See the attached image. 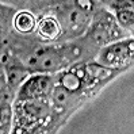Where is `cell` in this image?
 Returning a JSON list of instances; mask_svg holds the SVG:
<instances>
[{
	"instance_id": "1",
	"label": "cell",
	"mask_w": 134,
	"mask_h": 134,
	"mask_svg": "<svg viewBox=\"0 0 134 134\" xmlns=\"http://www.w3.org/2000/svg\"><path fill=\"white\" fill-rule=\"evenodd\" d=\"M42 12H49L60 20L62 26V37L60 42L73 41L83 37L91 25L93 15L92 11L83 8L75 0H65L50 8H46Z\"/></svg>"
},
{
	"instance_id": "2",
	"label": "cell",
	"mask_w": 134,
	"mask_h": 134,
	"mask_svg": "<svg viewBox=\"0 0 134 134\" xmlns=\"http://www.w3.org/2000/svg\"><path fill=\"white\" fill-rule=\"evenodd\" d=\"M84 35L100 49L108 43L119 41V39L126 38L131 34L121 27L113 11L99 4L96 11L92 15L91 25Z\"/></svg>"
},
{
	"instance_id": "3",
	"label": "cell",
	"mask_w": 134,
	"mask_h": 134,
	"mask_svg": "<svg viewBox=\"0 0 134 134\" xmlns=\"http://www.w3.org/2000/svg\"><path fill=\"white\" fill-rule=\"evenodd\" d=\"M95 61L108 68L127 70L134 65V37L129 35L100 48Z\"/></svg>"
},
{
	"instance_id": "4",
	"label": "cell",
	"mask_w": 134,
	"mask_h": 134,
	"mask_svg": "<svg viewBox=\"0 0 134 134\" xmlns=\"http://www.w3.org/2000/svg\"><path fill=\"white\" fill-rule=\"evenodd\" d=\"M0 73L5 76V81L10 84V87L15 92H18L19 87L26 81V79L30 75H33L27 68V65L7 46H2V69H0Z\"/></svg>"
},
{
	"instance_id": "5",
	"label": "cell",
	"mask_w": 134,
	"mask_h": 134,
	"mask_svg": "<svg viewBox=\"0 0 134 134\" xmlns=\"http://www.w3.org/2000/svg\"><path fill=\"white\" fill-rule=\"evenodd\" d=\"M54 84H56L54 73H33L19 87L15 100L48 98L52 95Z\"/></svg>"
},
{
	"instance_id": "6",
	"label": "cell",
	"mask_w": 134,
	"mask_h": 134,
	"mask_svg": "<svg viewBox=\"0 0 134 134\" xmlns=\"http://www.w3.org/2000/svg\"><path fill=\"white\" fill-rule=\"evenodd\" d=\"M35 34L46 42H60L62 37V26L54 15L42 12L38 18Z\"/></svg>"
},
{
	"instance_id": "7",
	"label": "cell",
	"mask_w": 134,
	"mask_h": 134,
	"mask_svg": "<svg viewBox=\"0 0 134 134\" xmlns=\"http://www.w3.org/2000/svg\"><path fill=\"white\" fill-rule=\"evenodd\" d=\"M38 18L30 10H18L14 18V30L19 34L30 35L37 31Z\"/></svg>"
},
{
	"instance_id": "8",
	"label": "cell",
	"mask_w": 134,
	"mask_h": 134,
	"mask_svg": "<svg viewBox=\"0 0 134 134\" xmlns=\"http://www.w3.org/2000/svg\"><path fill=\"white\" fill-rule=\"evenodd\" d=\"M118 23L121 25L123 30L127 33H133L134 31V10H121L114 12Z\"/></svg>"
},
{
	"instance_id": "9",
	"label": "cell",
	"mask_w": 134,
	"mask_h": 134,
	"mask_svg": "<svg viewBox=\"0 0 134 134\" xmlns=\"http://www.w3.org/2000/svg\"><path fill=\"white\" fill-rule=\"evenodd\" d=\"M131 35H133V37H134V31H133V33H131Z\"/></svg>"
},
{
	"instance_id": "10",
	"label": "cell",
	"mask_w": 134,
	"mask_h": 134,
	"mask_svg": "<svg viewBox=\"0 0 134 134\" xmlns=\"http://www.w3.org/2000/svg\"><path fill=\"white\" fill-rule=\"evenodd\" d=\"M98 2H100V0H98Z\"/></svg>"
}]
</instances>
